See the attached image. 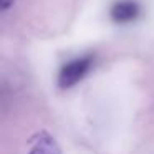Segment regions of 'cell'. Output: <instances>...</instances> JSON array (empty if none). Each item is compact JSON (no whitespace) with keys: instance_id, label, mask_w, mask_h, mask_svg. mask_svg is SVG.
Here are the masks:
<instances>
[{"instance_id":"7a4b0ae2","label":"cell","mask_w":154,"mask_h":154,"mask_svg":"<svg viewBox=\"0 0 154 154\" xmlns=\"http://www.w3.org/2000/svg\"><path fill=\"white\" fill-rule=\"evenodd\" d=\"M141 15V5L137 0H116L109 8V17L114 23L126 25L137 20Z\"/></svg>"},{"instance_id":"6da1fadb","label":"cell","mask_w":154,"mask_h":154,"mask_svg":"<svg viewBox=\"0 0 154 154\" xmlns=\"http://www.w3.org/2000/svg\"><path fill=\"white\" fill-rule=\"evenodd\" d=\"M94 65V55L93 53H86L76 57L73 60L66 61L63 66L58 71V78L57 83L61 90H68V88H73L75 85H78L93 68Z\"/></svg>"},{"instance_id":"3957f363","label":"cell","mask_w":154,"mask_h":154,"mask_svg":"<svg viewBox=\"0 0 154 154\" xmlns=\"http://www.w3.org/2000/svg\"><path fill=\"white\" fill-rule=\"evenodd\" d=\"M27 154H63V151L55 136L45 129H40L28 139Z\"/></svg>"},{"instance_id":"277c9868","label":"cell","mask_w":154,"mask_h":154,"mask_svg":"<svg viewBox=\"0 0 154 154\" xmlns=\"http://www.w3.org/2000/svg\"><path fill=\"white\" fill-rule=\"evenodd\" d=\"M0 4H2V12H8L14 7L15 0H0Z\"/></svg>"}]
</instances>
